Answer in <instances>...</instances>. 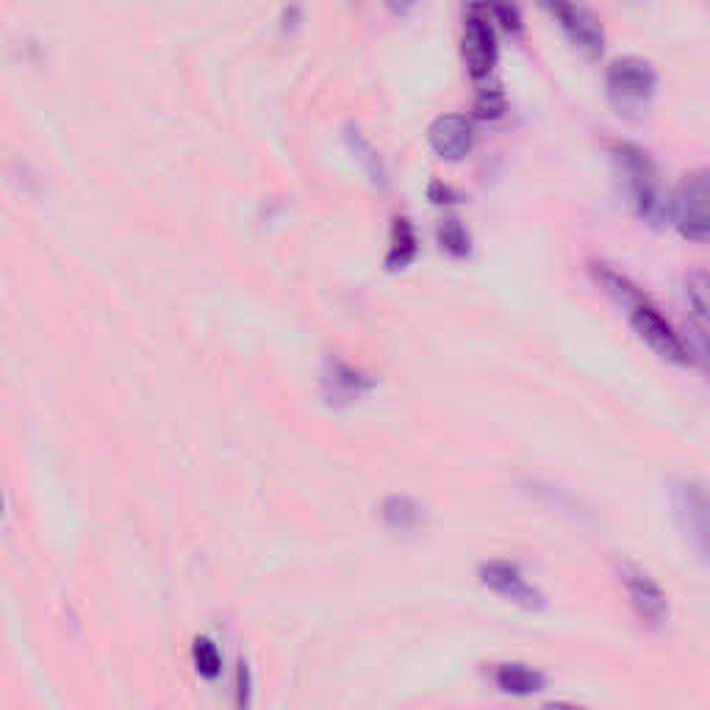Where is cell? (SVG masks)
Here are the masks:
<instances>
[{
    "instance_id": "obj_5",
    "label": "cell",
    "mask_w": 710,
    "mask_h": 710,
    "mask_svg": "<svg viewBox=\"0 0 710 710\" xmlns=\"http://www.w3.org/2000/svg\"><path fill=\"white\" fill-rule=\"evenodd\" d=\"M541 6L561 25L575 50H580L586 59H600L605 50V28L597 14L577 0H541Z\"/></svg>"
},
{
    "instance_id": "obj_13",
    "label": "cell",
    "mask_w": 710,
    "mask_h": 710,
    "mask_svg": "<svg viewBox=\"0 0 710 710\" xmlns=\"http://www.w3.org/2000/svg\"><path fill=\"white\" fill-rule=\"evenodd\" d=\"M389 256H386V267L389 270H405L414 258H417L419 242H417V231L408 217H394L392 225V239H389Z\"/></svg>"
},
{
    "instance_id": "obj_7",
    "label": "cell",
    "mask_w": 710,
    "mask_h": 710,
    "mask_svg": "<svg viewBox=\"0 0 710 710\" xmlns=\"http://www.w3.org/2000/svg\"><path fill=\"white\" fill-rule=\"evenodd\" d=\"M672 505L674 519L686 533L688 544L697 550L702 561H708V497L702 483H694V480L674 483Z\"/></svg>"
},
{
    "instance_id": "obj_19",
    "label": "cell",
    "mask_w": 710,
    "mask_h": 710,
    "mask_svg": "<svg viewBox=\"0 0 710 710\" xmlns=\"http://www.w3.org/2000/svg\"><path fill=\"white\" fill-rule=\"evenodd\" d=\"M508 111V100L502 95V89H483L478 98H475V117L483 123H497L505 117Z\"/></svg>"
},
{
    "instance_id": "obj_18",
    "label": "cell",
    "mask_w": 710,
    "mask_h": 710,
    "mask_svg": "<svg viewBox=\"0 0 710 710\" xmlns=\"http://www.w3.org/2000/svg\"><path fill=\"white\" fill-rule=\"evenodd\" d=\"M439 245L444 253H450L453 258L469 256V233L458 220H447L439 225Z\"/></svg>"
},
{
    "instance_id": "obj_4",
    "label": "cell",
    "mask_w": 710,
    "mask_h": 710,
    "mask_svg": "<svg viewBox=\"0 0 710 710\" xmlns=\"http://www.w3.org/2000/svg\"><path fill=\"white\" fill-rule=\"evenodd\" d=\"M708 172L697 170L686 175V181L677 186V192L669 200V214L677 231L686 236L688 242H708L710 214H708Z\"/></svg>"
},
{
    "instance_id": "obj_6",
    "label": "cell",
    "mask_w": 710,
    "mask_h": 710,
    "mask_svg": "<svg viewBox=\"0 0 710 710\" xmlns=\"http://www.w3.org/2000/svg\"><path fill=\"white\" fill-rule=\"evenodd\" d=\"M630 325L661 358L674 361V364H691V358H694L691 344L683 342V336L674 331L672 322L663 317L652 303H647V300L633 303L630 306Z\"/></svg>"
},
{
    "instance_id": "obj_1",
    "label": "cell",
    "mask_w": 710,
    "mask_h": 710,
    "mask_svg": "<svg viewBox=\"0 0 710 710\" xmlns=\"http://www.w3.org/2000/svg\"><path fill=\"white\" fill-rule=\"evenodd\" d=\"M611 159L633 214L649 225H661L669 214V200L663 195L661 170L655 159L633 142H616L611 147Z\"/></svg>"
},
{
    "instance_id": "obj_17",
    "label": "cell",
    "mask_w": 710,
    "mask_h": 710,
    "mask_svg": "<svg viewBox=\"0 0 710 710\" xmlns=\"http://www.w3.org/2000/svg\"><path fill=\"white\" fill-rule=\"evenodd\" d=\"M192 658H195V669L200 672V677H206V680H214L222 672V655L211 638H197L195 647H192Z\"/></svg>"
},
{
    "instance_id": "obj_15",
    "label": "cell",
    "mask_w": 710,
    "mask_h": 710,
    "mask_svg": "<svg viewBox=\"0 0 710 710\" xmlns=\"http://www.w3.org/2000/svg\"><path fill=\"white\" fill-rule=\"evenodd\" d=\"M594 278H597V283H600L605 292L613 294V297H616L619 303H625V306H633L638 300H644L636 283L627 281L622 272L611 270V267H605V264H594Z\"/></svg>"
},
{
    "instance_id": "obj_2",
    "label": "cell",
    "mask_w": 710,
    "mask_h": 710,
    "mask_svg": "<svg viewBox=\"0 0 710 710\" xmlns=\"http://www.w3.org/2000/svg\"><path fill=\"white\" fill-rule=\"evenodd\" d=\"M608 100L619 114L636 117L649 109V103L658 92V73L647 59L638 56H622L608 67L605 75Z\"/></svg>"
},
{
    "instance_id": "obj_10",
    "label": "cell",
    "mask_w": 710,
    "mask_h": 710,
    "mask_svg": "<svg viewBox=\"0 0 710 710\" xmlns=\"http://www.w3.org/2000/svg\"><path fill=\"white\" fill-rule=\"evenodd\" d=\"M433 153L444 161H461L475 147V128L464 114H444L428 131Z\"/></svg>"
},
{
    "instance_id": "obj_24",
    "label": "cell",
    "mask_w": 710,
    "mask_h": 710,
    "mask_svg": "<svg viewBox=\"0 0 710 710\" xmlns=\"http://www.w3.org/2000/svg\"><path fill=\"white\" fill-rule=\"evenodd\" d=\"M0 514H3V497H0Z\"/></svg>"
},
{
    "instance_id": "obj_11",
    "label": "cell",
    "mask_w": 710,
    "mask_h": 710,
    "mask_svg": "<svg viewBox=\"0 0 710 710\" xmlns=\"http://www.w3.org/2000/svg\"><path fill=\"white\" fill-rule=\"evenodd\" d=\"M372 386V380L367 375H361L358 369L347 367L342 361H328V372H325V392L333 403H353L361 394Z\"/></svg>"
},
{
    "instance_id": "obj_14",
    "label": "cell",
    "mask_w": 710,
    "mask_h": 710,
    "mask_svg": "<svg viewBox=\"0 0 710 710\" xmlns=\"http://www.w3.org/2000/svg\"><path fill=\"white\" fill-rule=\"evenodd\" d=\"M686 303L691 317L697 322L699 344H702V350H705V331H708V275H705V270L688 272Z\"/></svg>"
},
{
    "instance_id": "obj_20",
    "label": "cell",
    "mask_w": 710,
    "mask_h": 710,
    "mask_svg": "<svg viewBox=\"0 0 710 710\" xmlns=\"http://www.w3.org/2000/svg\"><path fill=\"white\" fill-rule=\"evenodd\" d=\"M486 9H489L491 20L500 23L505 31L522 34L525 23H522V12H519V6H516L514 0H486Z\"/></svg>"
},
{
    "instance_id": "obj_23",
    "label": "cell",
    "mask_w": 710,
    "mask_h": 710,
    "mask_svg": "<svg viewBox=\"0 0 710 710\" xmlns=\"http://www.w3.org/2000/svg\"><path fill=\"white\" fill-rule=\"evenodd\" d=\"M236 691H239V699H236V702H239V705H247V702H250V672H247L245 661L239 663V688H236Z\"/></svg>"
},
{
    "instance_id": "obj_21",
    "label": "cell",
    "mask_w": 710,
    "mask_h": 710,
    "mask_svg": "<svg viewBox=\"0 0 710 710\" xmlns=\"http://www.w3.org/2000/svg\"><path fill=\"white\" fill-rule=\"evenodd\" d=\"M347 139H350V145H353L355 156L364 161V167H367L369 178L375 181V184H383V170H380V161L378 156H375V150H372V145H369L367 139H361V134L355 131L353 134H347Z\"/></svg>"
},
{
    "instance_id": "obj_8",
    "label": "cell",
    "mask_w": 710,
    "mask_h": 710,
    "mask_svg": "<svg viewBox=\"0 0 710 710\" xmlns=\"http://www.w3.org/2000/svg\"><path fill=\"white\" fill-rule=\"evenodd\" d=\"M480 583L491 588L494 594H500L502 600L514 602L527 611H541L547 605L544 594L511 561H489V564L480 566Z\"/></svg>"
},
{
    "instance_id": "obj_12",
    "label": "cell",
    "mask_w": 710,
    "mask_h": 710,
    "mask_svg": "<svg viewBox=\"0 0 710 710\" xmlns=\"http://www.w3.org/2000/svg\"><path fill=\"white\" fill-rule=\"evenodd\" d=\"M494 683L502 694H514V697H530L539 694L547 686V677L536 669H530L525 663H502L494 672Z\"/></svg>"
},
{
    "instance_id": "obj_22",
    "label": "cell",
    "mask_w": 710,
    "mask_h": 710,
    "mask_svg": "<svg viewBox=\"0 0 710 710\" xmlns=\"http://www.w3.org/2000/svg\"><path fill=\"white\" fill-rule=\"evenodd\" d=\"M383 3H386V9H389L394 17H411L419 6V0H383Z\"/></svg>"
},
{
    "instance_id": "obj_9",
    "label": "cell",
    "mask_w": 710,
    "mask_h": 710,
    "mask_svg": "<svg viewBox=\"0 0 710 710\" xmlns=\"http://www.w3.org/2000/svg\"><path fill=\"white\" fill-rule=\"evenodd\" d=\"M619 577L636 616L649 627H661L669 619V600L652 577L633 564H619Z\"/></svg>"
},
{
    "instance_id": "obj_3",
    "label": "cell",
    "mask_w": 710,
    "mask_h": 710,
    "mask_svg": "<svg viewBox=\"0 0 710 710\" xmlns=\"http://www.w3.org/2000/svg\"><path fill=\"white\" fill-rule=\"evenodd\" d=\"M497 56H500V45H497V31L486 9V0H472L466 9L464 31H461V59L466 64V73L475 81L489 78Z\"/></svg>"
},
{
    "instance_id": "obj_16",
    "label": "cell",
    "mask_w": 710,
    "mask_h": 710,
    "mask_svg": "<svg viewBox=\"0 0 710 710\" xmlns=\"http://www.w3.org/2000/svg\"><path fill=\"white\" fill-rule=\"evenodd\" d=\"M383 519L394 530H414L422 522V508L408 497H392L383 505Z\"/></svg>"
}]
</instances>
